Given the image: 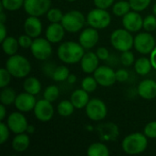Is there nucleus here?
Returning <instances> with one entry per match:
<instances>
[{
	"mask_svg": "<svg viewBox=\"0 0 156 156\" xmlns=\"http://www.w3.org/2000/svg\"><path fill=\"white\" fill-rule=\"evenodd\" d=\"M144 133L147 136V138L156 139V122H151L144 127Z\"/></svg>",
	"mask_w": 156,
	"mask_h": 156,
	"instance_id": "nucleus-40",
	"label": "nucleus"
},
{
	"mask_svg": "<svg viewBox=\"0 0 156 156\" xmlns=\"http://www.w3.org/2000/svg\"><path fill=\"white\" fill-rule=\"evenodd\" d=\"M6 21V16L4 13V11H0V23H5Z\"/></svg>",
	"mask_w": 156,
	"mask_h": 156,
	"instance_id": "nucleus-50",
	"label": "nucleus"
},
{
	"mask_svg": "<svg viewBox=\"0 0 156 156\" xmlns=\"http://www.w3.org/2000/svg\"><path fill=\"white\" fill-rule=\"evenodd\" d=\"M150 60H151V63L153 65V68L156 70V47L154 48V49L151 52Z\"/></svg>",
	"mask_w": 156,
	"mask_h": 156,
	"instance_id": "nucleus-47",
	"label": "nucleus"
},
{
	"mask_svg": "<svg viewBox=\"0 0 156 156\" xmlns=\"http://www.w3.org/2000/svg\"><path fill=\"white\" fill-rule=\"evenodd\" d=\"M65 31L61 23H51L46 29V38L53 44L58 43L63 39Z\"/></svg>",
	"mask_w": 156,
	"mask_h": 156,
	"instance_id": "nucleus-19",
	"label": "nucleus"
},
{
	"mask_svg": "<svg viewBox=\"0 0 156 156\" xmlns=\"http://www.w3.org/2000/svg\"><path fill=\"white\" fill-rule=\"evenodd\" d=\"M23 88L25 91L36 95L38 94L41 90V83L40 81L35 77H28L25 80L23 83Z\"/></svg>",
	"mask_w": 156,
	"mask_h": 156,
	"instance_id": "nucleus-26",
	"label": "nucleus"
},
{
	"mask_svg": "<svg viewBox=\"0 0 156 156\" xmlns=\"http://www.w3.org/2000/svg\"><path fill=\"white\" fill-rule=\"evenodd\" d=\"M144 19L137 11H130L122 16V26L130 32H138L143 28Z\"/></svg>",
	"mask_w": 156,
	"mask_h": 156,
	"instance_id": "nucleus-14",
	"label": "nucleus"
},
{
	"mask_svg": "<svg viewBox=\"0 0 156 156\" xmlns=\"http://www.w3.org/2000/svg\"><path fill=\"white\" fill-rule=\"evenodd\" d=\"M115 0H93L94 5L99 7V8H102V9H107L110 6H112L113 5Z\"/></svg>",
	"mask_w": 156,
	"mask_h": 156,
	"instance_id": "nucleus-43",
	"label": "nucleus"
},
{
	"mask_svg": "<svg viewBox=\"0 0 156 156\" xmlns=\"http://www.w3.org/2000/svg\"><path fill=\"white\" fill-rule=\"evenodd\" d=\"M84 48L77 42L66 41L58 48V58L66 64L79 63L84 56Z\"/></svg>",
	"mask_w": 156,
	"mask_h": 156,
	"instance_id": "nucleus-1",
	"label": "nucleus"
},
{
	"mask_svg": "<svg viewBox=\"0 0 156 156\" xmlns=\"http://www.w3.org/2000/svg\"><path fill=\"white\" fill-rule=\"evenodd\" d=\"M153 11H154V15H155V16H156V3H155V4H154V5Z\"/></svg>",
	"mask_w": 156,
	"mask_h": 156,
	"instance_id": "nucleus-52",
	"label": "nucleus"
},
{
	"mask_svg": "<svg viewBox=\"0 0 156 156\" xmlns=\"http://www.w3.org/2000/svg\"><path fill=\"white\" fill-rule=\"evenodd\" d=\"M5 105H4V104L0 105V120L2 122L4 121V119H5V115H6V111H5Z\"/></svg>",
	"mask_w": 156,
	"mask_h": 156,
	"instance_id": "nucleus-48",
	"label": "nucleus"
},
{
	"mask_svg": "<svg viewBox=\"0 0 156 156\" xmlns=\"http://www.w3.org/2000/svg\"><path fill=\"white\" fill-rule=\"evenodd\" d=\"M87 18L79 10H71L64 14L61 24L65 30L69 33L79 32L85 25Z\"/></svg>",
	"mask_w": 156,
	"mask_h": 156,
	"instance_id": "nucleus-5",
	"label": "nucleus"
},
{
	"mask_svg": "<svg viewBox=\"0 0 156 156\" xmlns=\"http://www.w3.org/2000/svg\"><path fill=\"white\" fill-rule=\"evenodd\" d=\"M143 28H144L147 32H153L156 29V16L155 15H148L144 19Z\"/></svg>",
	"mask_w": 156,
	"mask_h": 156,
	"instance_id": "nucleus-37",
	"label": "nucleus"
},
{
	"mask_svg": "<svg viewBox=\"0 0 156 156\" xmlns=\"http://www.w3.org/2000/svg\"><path fill=\"white\" fill-rule=\"evenodd\" d=\"M0 131H1V140H0V144H4L9 138V131L10 129L8 128L7 124L1 122L0 123Z\"/></svg>",
	"mask_w": 156,
	"mask_h": 156,
	"instance_id": "nucleus-42",
	"label": "nucleus"
},
{
	"mask_svg": "<svg viewBox=\"0 0 156 156\" xmlns=\"http://www.w3.org/2000/svg\"><path fill=\"white\" fill-rule=\"evenodd\" d=\"M98 131L101 138L106 141H114L119 135L118 126L114 123H105L100 125Z\"/></svg>",
	"mask_w": 156,
	"mask_h": 156,
	"instance_id": "nucleus-22",
	"label": "nucleus"
},
{
	"mask_svg": "<svg viewBox=\"0 0 156 156\" xmlns=\"http://www.w3.org/2000/svg\"><path fill=\"white\" fill-rule=\"evenodd\" d=\"M148 146L147 136L144 133H133L127 135L122 143V148L124 153L131 155L144 153Z\"/></svg>",
	"mask_w": 156,
	"mask_h": 156,
	"instance_id": "nucleus-2",
	"label": "nucleus"
},
{
	"mask_svg": "<svg viewBox=\"0 0 156 156\" xmlns=\"http://www.w3.org/2000/svg\"><path fill=\"white\" fill-rule=\"evenodd\" d=\"M11 77L12 75L9 73V71L5 68H3L0 69V88L1 89L7 87V85L9 84L11 80Z\"/></svg>",
	"mask_w": 156,
	"mask_h": 156,
	"instance_id": "nucleus-39",
	"label": "nucleus"
},
{
	"mask_svg": "<svg viewBox=\"0 0 156 156\" xmlns=\"http://www.w3.org/2000/svg\"><path fill=\"white\" fill-rule=\"evenodd\" d=\"M121 62L125 67L132 66L135 62V58H134L133 53L131 52L130 50L122 52V55H121Z\"/></svg>",
	"mask_w": 156,
	"mask_h": 156,
	"instance_id": "nucleus-38",
	"label": "nucleus"
},
{
	"mask_svg": "<svg viewBox=\"0 0 156 156\" xmlns=\"http://www.w3.org/2000/svg\"><path fill=\"white\" fill-rule=\"evenodd\" d=\"M111 43L115 49L123 52L131 50V48L133 47L134 37L132 36V33L127 29L118 28L112 33Z\"/></svg>",
	"mask_w": 156,
	"mask_h": 156,
	"instance_id": "nucleus-4",
	"label": "nucleus"
},
{
	"mask_svg": "<svg viewBox=\"0 0 156 156\" xmlns=\"http://www.w3.org/2000/svg\"><path fill=\"white\" fill-rule=\"evenodd\" d=\"M70 101L76 109H83L90 101L89 92H87L83 89L76 90L70 95Z\"/></svg>",
	"mask_w": 156,
	"mask_h": 156,
	"instance_id": "nucleus-21",
	"label": "nucleus"
},
{
	"mask_svg": "<svg viewBox=\"0 0 156 156\" xmlns=\"http://www.w3.org/2000/svg\"><path fill=\"white\" fill-rule=\"evenodd\" d=\"M97 30L98 29L90 27L85 28L80 33L79 37V43L85 49H90L97 45L99 38H100V36Z\"/></svg>",
	"mask_w": 156,
	"mask_h": 156,
	"instance_id": "nucleus-15",
	"label": "nucleus"
},
{
	"mask_svg": "<svg viewBox=\"0 0 156 156\" xmlns=\"http://www.w3.org/2000/svg\"><path fill=\"white\" fill-rule=\"evenodd\" d=\"M87 154L89 156H108L110 154V151L104 144L94 143L89 146Z\"/></svg>",
	"mask_w": 156,
	"mask_h": 156,
	"instance_id": "nucleus-27",
	"label": "nucleus"
},
{
	"mask_svg": "<svg viewBox=\"0 0 156 156\" xmlns=\"http://www.w3.org/2000/svg\"><path fill=\"white\" fill-rule=\"evenodd\" d=\"M85 110L88 118L93 122H100L105 119L108 112L106 104L100 99L90 100Z\"/></svg>",
	"mask_w": 156,
	"mask_h": 156,
	"instance_id": "nucleus-7",
	"label": "nucleus"
},
{
	"mask_svg": "<svg viewBox=\"0 0 156 156\" xmlns=\"http://www.w3.org/2000/svg\"><path fill=\"white\" fill-rule=\"evenodd\" d=\"M139 95L144 100H153L156 98V81L146 79L141 81L137 88Z\"/></svg>",
	"mask_w": 156,
	"mask_h": 156,
	"instance_id": "nucleus-18",
	"label": "nucleus"
},
{
	"mask_svg": "<svg viewBox=\"0 0 156 156\" xmlns=\"http://www.w3.org/2000/svg\"><path fill=\"white\" fill-rule=\"evenodd\" d=\"M31 53L38 60H47L52 54L51 42L47 38L36 37L30 48Z\"/></svg>",
	"mask_w": 156,
	"mask_h": 156,
	"instance_id": "nucleus-8",
	"label": "nucleus"
},
{
	"mask_svg": "<svg viewBox=\"0 0 156 156\" xmlns=\"http://www.w3.org/2000/svg\"><path fill=\"white\" fill-rule=\"evenodd\" d=\"M64 14L59 8L53 7L50 8L47 13V18L50 23H60L63 18Z\"/></svg>",
	"mask_w": 156,
	"mask_h": 156,
	"instance_id": "nucleus-34",
	"label": "nucleus"
},
{
	"mask_svg": "<svg viewBox=\"0 0 156 156\" xmlns=\"http://www.w3.org/2000/svg\"><path fill=\"white\" fill-rule=\"evenodd\" d=\"M67 1H69V2H74V1H76V0H67Z\"/></svg>",
	"mask_w": 156,
	"mask_h": 156,
	"instance_id": "nucleus-53",
	"label": "nucleus"
},
{
	"mask_svg": "<svg viewBox=\"0 0 156 156\" xmlns=\"http://www.w3.org/2000/svg\"><path fill=\"white\" fill-rule=\"evenodd\" d=\"M18 43H19V47H21L22 48H30L33 43L32 37L27 34L25 35H21L18 38Z\"/></svg>",
	"mask_w": 156,
	"mask_h": 156,
	"instance_id": "nucleus-41",
	"label": "nucleus"
},
{
	"mask_svg": "<svg viewBox=\"0 0 156 156\" xmlns=\"http://www.w3.org/2000/svg\"><path fill=\"white\" fill-rule=\"evenodd\" d=\"M151 1L152 0H129L132 9L137 12L145 10L151 4Z\"/></svg>",
	"mask_w": 156,
	"mask_h": 156,
	"instance_id": "nucleus-36",
	"label": "nucleus"
},
{
	"mask_svg": "<svg viewBox=\"0 0 156 156\" xmlns=\"http://www.w3.org/2000/svg\"><path fill=\"white\" fill-rule=\"evenodd\" d=\"M44 99L53 102L55 101H57V99L59 96V90L58 88L56 85H50L48 87L46 88V90H44Z\"/></svg>",
	"mask_w": 156,
	"mask_h": 156,
	"instance_id": "nucleus-33",
	"label": "nucleus"
},
{
	"mask_svg": "<svg viewBox=\"0 0 156 156\" xmlns=\"http://www.w3.org/2000/svg\"><path fill=\"white\" fill-rule=\"evenodd\" d=\"M25 0H2L1 5L7 11H16L24 6Z\"/></svg>",
	"mask_w": 156,
	"mask_h": 156,
	"instance_id": "nucleus-32",
	"label": "nucleus"
},
{
	"mask_svg": "<svg viewBox=\"0 0 156 156\" xmlns=\"http://www.w3.org/2000/svg\"><path fill=\"white\" fill-rule=\"evenodd\" d=\"M74 105L70 101H62L58 105V112L62 117H69L74 112Z\"/></svg>",
	"mask_w": 156,
	"mask_h": 156,
	"instance_id": "nucleus-30",
	"label": "nucleus"
},
{
	"mask_svg": "<svg viewBox=\"0 0 156 156\" xmlns=\"http://www.w3.org/2000/svg\"><path fill=\"white\" fill-rule=\"evenodd\" d=\"M86 18L87 23L96 29L106 28L110 26L112 22V16L110 13L106 9L99 7L90 10Z\"/></svg>",
	"mask_w": 156,
	"mask_h": 156,
	"instance_id": "nucleus-6",
	"label": "nucleus"
},
{
	"mask_svg": "<svg viewBox=\"0 0 156 156\" xmlns=\"http://www.w3.org/2000/svg\"><path fill=\"white\" fill-rule=\"evenodd\" d=\"M153 68V65L151 63L150 58L143 57L135 60L134 62V69L137 74L141 76H145L148 73H150L151 69Z\"/></svg>",
	"mask_w": 156,
	"mask_h": 156,
	"instance_id": "nucleus-25",
	"label": "nucleus"
},
{
	"mask_svg": "<svg viewBox=\"0 0 156 156\" xmlns=\"http://www.w3.org/2000/svg\"><path fill=\"white\" fill-rule=\"evenodd\" d=\"M133 47L135 48L136 51L143 55L151 54L156 47L155 39L149 32H142L134 37Z\"/></svg>",
	"mask_w": 156,
	"mask_h": 156,
	"instance_id": "nucleus-9",
	"label": "nucleus"
},
{
	"mask_svg": "<svg viewBox=\"0 0 156 156\" xmlns=\"http://www.w3.org/2000/svg\"><path fill=\"white\" fill-rule=\"evenodd\" d=\"M129 79V72L124 69H120L116 71V80L119 82H124Z\"/></svg>",
	"mask_w": 156,
	"mask_h": 156,
	"instance_id": "nucleus-44",
	"label": "nucleus"
},
{
	"mask_svg": "<svg viewBox=\"0 0 156 156\" xmlns=\"http://www.w3.org/2000/svg\"><path fill=\"white\" fill-rule=\"evenodd\" d=\"M2 49L5 52V54L8 56L15 55L19 48L18 39L13 37H6L2 42Z\"/></svg>",
	"mask_w": 156,
	"mask_h": 156,
	"instance_id": "nucleus-24",
	"label": "nucleus"
},
{
	"mask_svg": "<svg viewBox=\"0 0 156 156\" xmlns=\"http://www.w3.org/2000/svg\"><path fill=\"white\" fill-rule=\"evenodd\" d=\"M99 60L100 58H98L96 53L91 51L85 53L80 60V66L83 72L87 74L94 73V71L99 67Z\"/></svg>",
	"mask_w": 156,
	"mask_h": 156,
	"instance_id": "nucleus-20",
	"label": "nucleus"
},
{
	"mask_svg": "<svg viewBox=\"0 0 156 156\" xmlns=\"http://www.w3.org/2000/svg\"><path fill=\"white\" fill-rule=\"evenodd\" d=\"M33 111L35 117L42 122H48L51 121L54 116V108L51 102L45 99L37 101Z\"/></svg>",
	"mask_w": 156,
	"mask_h": 156,
	"instance_id": "nucleus-12",
	"label": "nucleus"
},
{
	"mask_svg": "<svg viewBox=\"0 0 156 156\" xmlns=\"http://www.w3.org/2000/svg\"><path fill=\"white\" fill-rule=\"evenodd\" d=\"M30 144V139L28 134H26L25 133H18L16 134L13 141H12V149L17 153H23L25 152Z\"/></svg>",
	"mask_w": 156,
	"mask_h": 156,
	"instance_id": "nucleus-23",
	"label": "nucleus"
},
{
	"mask_svg": "<svg viewBox=\"0 0 156 156\" xmlns=\"http://www.w3.org/2000/svg\"><path fill=\"white\" fill-rule=\"evenodd\" d=\"M132 9L129 1H118L112 6V12L117 16H124Z\"/></svg>",
	"mask_w": 156,
	"mask_h": 156,
	"instance_id": "nucleus-29",
	"label": "nucleus"
},
{
	"mask_svg": "<svg viewBox=\"0 0 156 156\" xmlns=\"http://www.w3.org/2000/svg\"><path fill=\"white\" fill-rule=\"evenodd\" d=\"M0 32H1V39H0V41L2 42L7 37L6 36L7 30H6V27H5V26L4 23H0Z\"/></svg>",
	"mask_w": 156,
	"mask_h": 156,
	"instance_id": "nucleus-46",
	"label": "nucleus"
},
{
	"mask_svg": "<svg viewBox=\"0 0 156 156\" xmlns=\"http://www.w3.org/2000/svg\"><path fill=\"white\" fill-rule=\"evenodd\" d=\"M98 82L97 80H95L94 77H86L83 79L82 82H81V87L83 90H85L87 92L90 93V92H93L96 89H97V86H98Z\"/></svg>",
	"mask_w": 156,
	"mask_h": 156,
	"instance_id": "nucleus-35",
	"label": "nucleus"
},
{
	"mask_svg": "<svg viewBox=\"0 0 156 156\" xmlns=\"http://www.w3.org/2000/svg\"><path fill=\"white\" fill-rule=\"evenodd\" d=\"M96 54H97L98 58H99L100 59H101V60H106V59H108L109 57H110V52H109V50H108L106 48H104V47H100V48H98L97 50H96Z\"/></svg>",
	"mask_w": 156,
	"mask_h": 156,
	"instance_id": "nucleus-45",
	"label": "nucleus"
},
{
	"mask_svg": "<svg viewBox=\"0 0 156 156\" xmlns=\"http://www.w3.org/2000/svg\"><path fill=\"white\" fill-rule=\"evenodd\" d=\"M16 99V94L14 89L9 87H5L2 89L0 93V101L2 104L8 106L15 103Z\"/></svg>",
	"mask_w": 156,
	"mask_h": 156,
	"instance_id": "nucleus-28",
	"label": "nucleus"
},
{
	"mask_svg": "<svg viewBox=\"0 0 156 156\" xmlns=\"http://www.w3.org/2000/svg\"><path fill=\"white\" fill-rule=\"evenodd\" d=\"M98 84L102 87L112 86L116 82V72L108 66H100L93 73Z\"/></svg>",
	"mask_w": 156,
	"mask_h": 156,
	"instance_id": "nucleus-11",
	"label": "nucleus"
},
{
	"mask_svg": "<svg viewBox=\"0 0 156 156\" xmlns=\"http://www.w3.org/2000/svg\"><path fill=\"white\" fill-rule=\"evenodd\" d=\"M27 132L29 133V134H31V133H33L34 132H35V127L33 126V125H28V127H27Z\"/></svg>",
	"mask_w": 156,
	"mask_h": 156,
	"instance_id": "nucleus-51",
	"label": "nucleus"
},
{
	"mask_svg": "<svg viewBox=\"0 0 156 156\" xmlns=\"http://www.w3.org/2000/svg\"><path fill=\"white\" fill-rule=\"evenodd\" d=\"M67 81H68V83H69V84L75 83V82L77 81V77H76V75H74V74H69V76L68 79H67Z\"/></svg>",
	"mask_w": 156,
	"mask_h": 156,
	"instance_id": "nucleus-49",
	"label": "nucleus"
},
{
	"mask_svg": "<svg viewBox=\"0 0 156 156\" xmlns=\"http://www.w3.org/2000/svg\"><path fill=\"white\" fill-rule=\"evenodd\" d=\"M6 124L10 129V131L16 134L23 133L27 132L28 127V123L26 117L19 111L9 114V116L7 117Z\"/></svg>",
	"mask_w": 156,
	"mask_h": 156,
	"instance_id": "nucleus-13",
	"label": "nucleus"
},
{
	"mask_svg": "<svg viewBox=\"0 0 156 156\" xmlns=\"http://www.w3.org/2000/svg\"><path fill=\"white\" fill-rule=\"evenodd\" d=\"M37 103V100L35 95L30 94L28 92H23L16 96L15 106L21 112H27L34 110L35 105Z\"/></svg>",
	"mask_w": 156,
	"mask_h": 156,
	"instance_id": "nucleus-16",
	"label": "nucleus"
},
{
	"mask_svg": "<svg viewBox=\"0 0 156 156\" xmlns=\"http://www.w3.org/2000/svg\"><path fill=\"white\" fill-rule=\"evenodd\" d=\"M69 76V70L66 66H58L55 68V69L53 70L51 74L53 80L58 81V82L67 80Z\"/></svg>",
	"mask_w": 156,
	"mask_h": 156,
	"instance_id": "nucleus-31",
	"label": "nucleus"
},
{
	"mask_svg": "<svg viewBox=\"0 0 156 156\" xmlns=\"http://www.w3.org/2000/svg\"><path fill=\"white\" fill-rule=\"evenodd\" d=\"M51 8V0H25L24 9L28 16H40Z\"/></svg>",
	"mask_w": 156,
	"mask_h": 156,
	"instance_id": "nucleus-10",
	"label": "nucleus"
},
{
	"mask_svg": "<svg viewBox=\"0 0 156 156\" xmlns=\"http://www.w3.org/2000/svg\"><path fill=\"white\" fill-rule=\"evenodd\" d=\"M24 30L32 38L38 37L42 32V23L38 16H29L24 23Z\"/></svg>",
	"mask_w": 156,
	"mask_h": 156,
	"instance_id": "nucleus-17",
	"label": "nucleus"
},
{
	"mask_svg": "<svg viewBox=\"0 0 156 156\" xmlns=\"http://www.w3.org/2000/svg\"><path fill=\"white\" fill-rule=\"evenodd\" d=\"M5 69L9 71L12 77L22 79L26 78L30 73L31 65L27 58L15 54L13 56H9L5 62Z\"/></svg>",
	"mask_w": 156,
	"mask_h": 156,
	"instance_id": "nucleus-3",
	"label": "nucleus"
}]
</instances>
